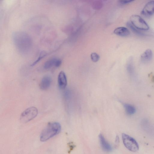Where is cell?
<instances>
[{
  "mask_svg": "<svg viewBox=\"0 0 154 154\" xmlns=\"http://www.w3.org/2000/svg\"><path fill=\"white\" fill-rule=\"evenodd\" d=\"M13 39L17 48L20 52L26 53L30 49L32 40L27 33L21 32L14 33Z\"/></svg>",
  "mask_w": 154,
  "mask_h": 154,
  "instance_id": "obj_1",
  "label": "cell"
},
{
  "mask_svg": "<svg viewBox=\"0 0 154 154\" xmlns=\"http://www.w3.org/2000/svg\"><path fill=\"white\" fill-rule=\"evenodd\" d=\"M61 129L60 123L56 122L49 123L41 133L40 141L45 142L49 140L60 133Z\"/></svg>",
  "mask_w": 154,
  "mask_h": 154,
  "instance_id": "obj_2",
  "label": "cell"
},
{
  "mask_svg": "<svg viewBox=\"0 0 154 154\" xmlns=\"http://www.w3.org/2000/svg\"><path fill=\"white\" fill-rule=\"evenodd\" d=\"M123 144L127 149L130 151L136 152L139 150L137 142L134 139L125 133L122 134Z\"/></svg>",
  "mask_w": 154,
  "mask_h": 154,
  "instance_id": "obj_3",
  "label": "cell"
},
{
  "mask_svg": "<svg viewBox=\"0 0 154 154\" xmlns=\"http://www.w3.org/2000/svg\"><path fill=\"white\" fill-rule=\"evenodd\" d=\"M38 110L34 107H29L23 111L20 116L21 121L23 123H25L31 121L37 115Z\"/></svg>",
  "mask_w": 154,
  "mask_h": 154,
  "instance_id": "obj_4",
  "label": "cell"
},
{
  "mask_svg": "<svg viewBox=\"0 0 154 154\" xmlns=\"http://www.w3.org/2000/svg\"><path fill=\"white\" fill-rule=\"evenodd\" d=\"M130 22L134 27L139 30L147 31L149 29L147 23L138 15H132L130 17Z\"/></svg>",
  "mask_w": 154,
  "mask_h": 154,
  "instance_id": "obj_5",
  "label": "cell"
},
{
  "mask_svg": "<svg viewBox=\"0 0 154 154\" xmlns=\"http://www.w3.org/2000/svg\"><path fill=\"white\" fill-rule=\"evenodd\" d=\"M62 63V61L56 58H52L46 61L45 63L44 68L46 69H50L53 67H60Z\"/></svg>",
  "mask_w": 154,
  "mask_h": 154,
  "instance_id": "obj_6",
  "label": "cell"
},
{
  "mask_svg": "<svg viewBox=\"0 0 154 154\" xmlns=\"http://www.w3.org/2000/svg\"><path fill=\"white\" fill-rule=\"evenodd\" d=\"M141 14L145 16H150L154 14V1L147 3L141 11Z\"/></svg>",
  "mask_w": 154,
  "mask_h": 154,
  "instance_id": "obj_7",
  "label": "cell"
},
{
  "mask_svg": "<svg viewBox=\"0 0 154 154\" xmlns=\"http://www.w3.org/2000/svg\"><path fill=\"white\" fill-rule=\"evenodd\" d=\"M58 84L59 87L61 89H64L67 86V77L66 74L63 71H62L58 75Z\"/></svg>",
  "mask_w": 154,
  "mask_h": 154,
  "instance_id": "obj_8",
  "label": "cell"
},
{
  "mask_svg": "<svg viewBox=\"0 0 154 154\" xmlns=\"http://www.w3.org/2000/svg\"><path fill=\"white\" fill-rule=\"evenodd\" d=\"M51 82L52 79L50 76H44L40 84L41 89L43 90H48L51 86Z\"/></svg>",
  "mask_w": 154,
  "mask_h": 154,
  "instance_id": "obj_9",
  "label": "cell"
},
{
  "mask_svg": "<svg viewBox=\"0 0 154 154\" xmlns=\"http://www.w3.org/2000/svg\"><path fill=\"white\" fill-rule=\"evenodd\" d=\"M99 138L100 145L103 149L106 152L111 151L112 149L111 147L106 140L103 135L101 134H100Z\"/></svg>",
  "mask_w": 154,
  "mask_h": 154,
  "instance_id": "obj_10",
  "label": "cell"
},
{
  "mask_svg": "<svg viewBox=\"0 0 154 154\" xmlns=\"http://www.w3.org/2000/svg\"><path fill=\"white\" fill-rule=\"evenodd\" d=\"M153 52L150 49L146 50L142 55L141 60L142 62L146 63L149 62L152 60Z\"/></svg>",
  "mask_w": 154,
  "mask_h": 154,
  "instance_id": "obj_11",
  "label": "cell"
},
{
  "mask_svg": "<svg viewBox=\"0 0 154 154\" xmlns=\"http://www.w3.org/2000/svg\"><path fill=\"white\" fill-rule=\"evenodd\" d=\"M114 33L119 36L123 37L128 36L130 34L129 29L127 28L124 27H118L116 29Z\"/></svg>",
  "mask_w": 154,
  "mask_h": 154,
  "instance_id": "obj_12",
  "label": "cell"
},
{
  "mask_svg": "<svg viewBox=\"0 0 154 154\" xmlns=\"http://www.w3.org/2000/svg\"><path fill=\"white\" fill-rule=\"evenodd\" d=\"M124 106L128 115H131L135 113L136 109L133 105L128 104H124Z\"/></svg>",
  "mask_w": 154,
  "mask_h": 154,
  "instance_id": "obj_13",
  "label": "cell"
},
{
  "mask_svg": "<svg viewBox=\"0 0 154 154\" xmlns=\"http://www.w3.org/2000/svg\"><path fill=\"white\" fill-rule=\"evenodd\" d=\"M127 70L129 74L131 75L134 74V68L132 60H130L127 65Z\"/></svg>",
  "mask_w": 154,
  "mask_h": 154,
  "instance_id": "obj_14",
  "label": "cell"
},
{
  "mask_svg": "<svg viewBox=\"0 0 154 154\" xmlns=\"http://www.w3.org/2000/svg\"><path fill=\"white\" fill-rule=\"evenodd\" d=\"M127 25L135 33L139 35H144V34L139 31V29L134 27L130 22H128L127 23Z\"/></svg>",
  "mask_w": 154,
  "mask_h": 154,
  "instance_id": "obj_15",
  "label": "cell"
},
{
  "mask_svg": "<svg viewBox=\"0 0 154 154\" xmlns=\"http://www.w3.org/2000/svg\"><path fill=\"white\" fill-rule=\"evenodd\" d=\"M91 58L92 61L94 62L98 61L100 59V56L96 53H92L91 55Z\"/></svg>",
  "mask_w": 154,
  "mask_h": 154,
  "instance_id": "obj_16",
  "label": "cell"
},
{
  "mask_svg": "<svg viewBox=\"0 0 154 154\" xmlns=\"http://www.w3.org/2000/svg\"><path fill=\"white\" fill-rule=\"evenodd\" d=\"M46 55V53L44 52H42L40 53V55L39 56V57L37 59L36 61H35L34 62L32 65H31V66H34L35 64H37L38 62H39Z\"/></svg>",
  "mask_w": 154,
  "mask_h": 154,
  "instance_id": "obj_17",
  "label": "cell"
},
{
  "mask_svg": "<svg viewBox=\"0 0 154 154\" xmlns=\"http://www.w3.org/2000/svg\"><path fill=\"white\" fill-rule=\"evenodd\" d=\"M134 1L132 0H124V1H120V3L123 5H125L132 2Z\"/></svg>",
  "mask_w": 154,
  "mask_h": 154,
  "instance_id": "obj_18",
  "label": "cell"
}]
</instances>
